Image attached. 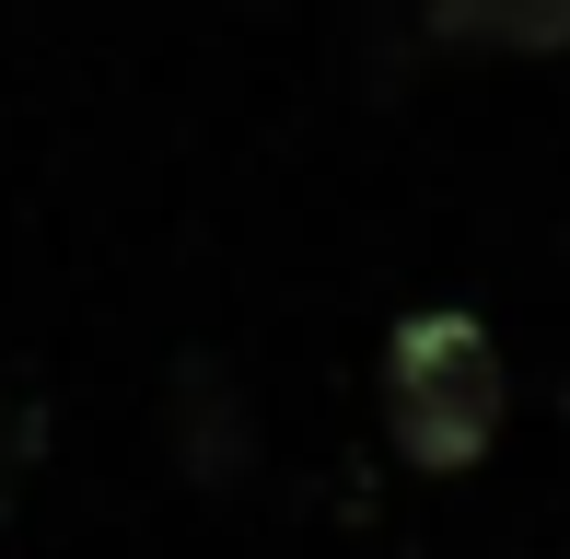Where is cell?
<instances>
[{
	"mask_svg": "<svg viewBox=\"0 0 570 559\" xmlns=\"http://www.w3.org/2000/svg\"><path fill=\"white\" fill-rule=\"evenodd\" d=\"M431 36L478 47V59H559L570 47V0H431Z\"/></svg>",
	"mask_w": 570,
	"mask_h": 559,
	"instance_id": "3957f363",
	"label": "cell"
},
{
	"mask_svg": "<svg viewBox=\"0 0 570 559\" xmlns=\"http://www.w3.org/2000/svg\"><path fill=\"white\" fill-rule=\"evenodd\" d=\"M175 454H187L198 490H233V478H245L256 431H245V396H233L222 362H187V373H175Z\"/></svg>",
	"mask_w": 570,
	"mask_h": 559,
	"instance_id": "7a4b0ae2",
	"label": "cell"
},
{
	"mask_svg": "<svg viewBox=\"0 0 570 559\" xmlns=\"http://www.w3.org/2000/svg\"><path fill=\"white\" fill-rule=\"evenodd\" d=\"M501 409H512V373H501V339L478 315L431 303V315H407L384 339V443L420 478H465L501 443Z\"/></svg>",
	"mask_w": 570,
	"mask_h": 559,
	"instance_id": "6da1fadb",
	"label": "cell"
}]
</instances>
